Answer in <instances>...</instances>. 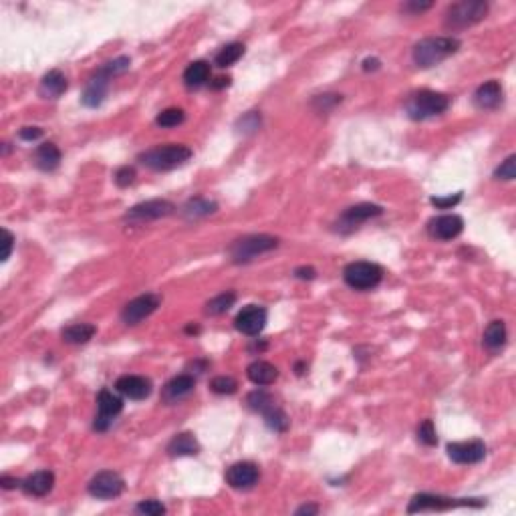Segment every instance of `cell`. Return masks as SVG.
<instances>
[{
	"instance_id": "cell-1",
	"label": "cell",
	"mask_w": 516,
	"mask_h": 516,
	"mask_svg": "<svg viewBox=\"0 0 516 516\" xmlns=\"http://www.w3.org/2000/svg\"><path fill=\"white\" fill-rule=\"evenodd\" d=\"M129 65H131L129 57H117V59H113V61L105 63L101 69H97V73L91 77L87 87H85L83 95H81V103L87 107L101 105V103L105 101L111 79L127 71Z\"/></svg>"
},
{
	"instance_id": "cell-2",
	"label": "cell",
	"mask_w": 516,
	"mask_h": 516,
	"mask_svg": "<svg viewBox=\"0 0 516 516\" xmlns=\"http://www.w3.org/2000/svg\"><path fill=\"white\" fill-rule=\"evenodd\" d=\"M460 40L456 36H427L413 47V61L418 67L429 69L440 65L448 57L458 53Z\"/></svg>"
},
{
	"instance_id": "cell-3",
	"label": "cell",
	"mask_w": 516,
	"mask_h": 516,
	"mask_svg": "<svg viewBox=\"0 0 516 516\" xmlns=\"http://www.w3.org/2000/svg\"><path fill=\"white\" fill-rule=\"evenodd\" d=\"M192 158V149L188 145L182 143H165V145H158L152 147L147 152L140 154L138 160L142 161L145 168L156 170V172H170L174 168H178L182 163Z\"/></svg>"
},
{
	"instance_id": "cell-4",
	"label": "cell",
	"mask_w": 516,
	"mask_h": 516,
	"mask_svg": "<svg viewBox=\"0 0 516 516\" xmlns=\"http://www.w3.org/2000/svg\"><path fill=\"white\" fill-rule=\"evenodd\" d=\"M450 107V97L444 93H438V91H418L413 93L408 103H406V111L411 119L415 121H424L429 117H438L448 111Z\"/></svg>"
},
{
	"instance_id": "cell-5",
	"label": "cell",
	"mask_w": 516,
	"mask_h": 516,
	"mask_svg": "<svg viewBox=\"0 0 516 516\" xmlns=\"http://www.w3.org/2000/svg\"><path fill=\"white\" fill-rule=\"evenodd\" d=\"M277 246H279V238H274L270 234H250L244 238H238L228 249V254H230L232 263L246 265V263H252L256 256L270 252Z\"/></svg>"
},
{
	"instance_id": "cell-6",
	"label": "cell",
	"mask_w": 516,
	"mask_h": 516,
	"mask_svg": "<svg viewBox=\"0 0 516 516\" xmlns=\"http://www.w3.org/2000/svg\"><path fill=\"white\" fill-rule=\"evenodd\" d=\"M486 15H488V2H482V0L456 2L445 13V27L454 29V31L456 29H466V27H472V24L480 22Z\"/></svg>"
},
{
	"instance_id": "cell-7",
	"label": "cell",
	"mask_w": 516,
	"mask_h": 516,
	"mask_svg": "<svg viewBox=\"0 0 516 516\" xmlns=\"http://www.w3.org/2000/svg\"><path fill=\"white\" fill-rule=\"evenodd\" d=\"M343 279L345 283L355 288V290H371L381 283L383 279V268L375 263H367V260H357L347 265L343 270Z\"/></svg>"
},
{
	"instance_id": "cell-8",
	"label": "cell",
	"mask_w": 516,
	"mask_h": 516,
	"mask_svg": "<svg viewBox=\"0 0 516 516\" xmlns=\"http://www.w3.org/2000/svg\"><path fill=\"white\" fill-rule=\"evenodd\" d=\"M486 502L478 499H445V496H436V494H415L411 499L408 513H426V510H448L456 506H484Z\"/></svg>"
},
{
	"instance_id": "cell-9",
	"label": "cell",
	"mask_w": 516,
	"mask_h": 516,
	"mask_svg": "<svg viewBox=\"0 0 516 516\" xmlns=\"http://www.w3.org/2000/svg\"><path fill=\"white\" fill-rule=\"evenodd\" d=\"M124 478L113 470H103V472L95 474L89 482V494L93 499L99 500L117 499L124 492Z\"/></svg>"
},
{
	"instance_id": "cell-10",
	"label": "cell",
	"mask_w": 516,
	"mask_h": 516,
	"mask_svg": "<svg viewBox=\"0 0 516 516\" xmlns=\"http://www.w3.org/2000/svg\"><path fill=\"white\" fill-rule=\"evenodd\" d=\"M174 210H176V206L170 200H147V202L133 206L129 212L125 214V220L142 224V222H149V220L165 218V216L174 214Z\"/></svg>"
},
{
	"instance_id": "cell-11",
	"label": "cell",
	"mask_w": 516,
	"mask_h": 516,
	"mask_svg": "<svg viewBox=\"0 0 516 516\" xmlns=\"http://www.w3.org/2000/svg\"><path fill=\"white\" fill-rule=\"evenodd\" d=\"M97 415H95V422H93V427L97 432H105L107 427L111 426L113 418L119 415L121 410H124V401L119 395H115L109 390H101L99 395H97Z\"/></svg>"
},
{
	"instance_id": "cell-12",
	"label": "cell",
	"mask_w": 516,
	"mask_h": 516,
	"mask_svg": "<svg viewBox=\"0 0 516 516\" xmlns=\"http://www.w3.org/2000/svg\"><path fill=\"white\" fill-rule=\"evenodd\" d=\"M160 307V297L154 295V293H147L142 297H135L133 301L125 304L124 311H121V320L125 325H140L143 319H147L156 309Z\"/></svg>"
},
{
	"instance_id": "cell-13",
	"label": "cell",
	"mask_w": 516,
	"mask_h": 516,
	"mask_svg": "<svg viewBox=\"0 0 516 516\" xmlns=\"http://www.w3.org/2000/svg\"><path fill=\"white\" fill-rule=\"evenodd\" d=\"M267 309L265 307H258V304H249V307H244L238 315H236V319H234V325H236V329L242 333V335H249V337H254V335H258L263 329H265V325H267Z\"/></svg>"
},
{
	"instance_id": "cell-14",
	"label": "cell",
	"mask_w": 516,
	"mask_h": 516,
	"mask_svg": "<svg viewBox=\"0 0 516 516\" xmlns=\"http://www.w3.org/2000/svg\"><path fill=\"white\" fill-rule=\"evenodd\" d=\"M448 458L456 464H478L486 458V444L480 440L448 444Z\"/></svg>"
},
{
	"instance_id": "cell-15",
	"label": "cell",
	"mask_w": 516,
	"mask_h": 516,
	"mask_svg": "<svg viewBox=\"0 0 516 516\" xmlns=\"http://www.w3.org/2000/svg\"><path fill=\"white\" fill-rule=\"evenodd\" d=\"M381 214H383V208L377 206V204H367V202H363V204L351 206V208H347L345 212L341 214V218H339L337 222L339 230L341 232L355 230L361 222H365V220H369V218H375V216H381Z\"/></svg>"
},
{
	"instance_id": "cell-16",
	"label": "cell",
	"mask_w": 516,
	"mask_h": 516,
	"mask_svg": "<svg viewBox=\"0 0 516 516\" xmlns=\"http://www.w3.org/2000/svg\"><path fill=\"white\" fill-rule=\"evenodd\" d=\"M464 230V220L458 214H444V216H438L434 220H429L427 224V232L432 238L436 240H454L458 238Z\"/></svg>"
},
{
	"instance_id": "cell-17",
	"label": "cell",
	"mask_w": 516,
	"mask_h": 516,
	"mask_svg": "<svg viewBox=\"0 0 516 516\" xmlns=\"http://www.w3.org/2000/svg\"><path fill=\"white\" fill-rule=\"evenodd\" d=\"M260 478V470L254 462H236L226 470V482L236 490H249Z\"/></svg>"
},
{
	"instance_id": "cell-18",
	"label": "cell",
	"mask_w": 516,
	"mask_h": 516,
	"mask_svg": "<svg viewBox=\"0 0 516 516\" xmlns=\"http://www.w3.org/2000/svg\"><path fill=\"white\" fill-rule=\"evenodd\" d=\"M115 390L129 399H145L152 393V381L143 375H121L115 381Z\"/></svg>"
},
{
	"instance_id": "cell-19",
	"label": "cell",
	"mask_w": 516,
	"mask_h": 516,
	"mask_svg": "<svg viewBox=\"0 0 516 516\" xmlns=\"http://www.w3.org/2000/svg\"><path fill=\"white\" fill-rule=\"evenodd\" d=\"M194 388H196L194 375L188 374L178 375V377H174V379H170V381L165 383L161 397H163V401H168V404H176L179 399L188 397L190 393L194 392Z\"/></svg>"
},
{
	"instance_id": "cell-20",
	"label": "cell",
	"mask_w": 516,
	"mask_h": 516,
	"mask_svg": "<svg viewBox=\"0 0 516 516\" xmlns=\"http://www.w3.org/2000/svg\"><path fill=\"white\" fill-rule=\"evenodd\" d=\"M54 486V474L49 470H38L31 474L27 480H22V490L31 496H47Z\"/></svg>"
},
{
	"instance_id": "cell-21",
	"label": "cell",
	"mask_w": 516,
	"mask_h": 516,
	"mask_svg": "<svg viewBox=\"0 0 516 516\" xmlns=\"http://www.w3.org/2000/svg\"><path fill=\"white\" fill-rule=\"evenodd\" d=\"M474 103L484 111L496 109L502 103V85L499 81H486L474 93Z\"/></svg>"
},
{
	"instance_id": "cell-22",
	"label": "cell",
	"mask_w": 516,
	"mask_h": 516,
	"mask_svg": "<svg viewBox=\"0 0 516 516\" xmlns=\"http://www.w3.org/2000/svg\"><path fill=\"white\" fill-rule=\"evenodd\" d=\"M67 85H69L67 83V77L59 71V69H53V71H49L43 77L38 93L45 99H57V97H61L67 91Z\"/></svg>"
},
{
	"instance_id": "cell-23",
	"label": "cell",
	"mask_w": 516,
	"mask_h": 516,
	"mask_svg": "<svg viewBox=\"0 0 516 516\" xmlns=\"http://www.w3.org/2000/svg\"><path fill=\"white\" fill-rule=\"evenodd\" d=\"M35 165L43 172H53L59 168L61 163V149L54 145V143L47 142L43 145H38L35 152Z\"/></svg>"
},
{
	"instance_id": "cell-24",
	"label": "cell",
	"mask_w": 516,
	"mask_h": 516,
	"mask_svg": "<svg viewBox=\"0 0 516 516\" xmlns=\"http://www.w3.org/2000/svg\"><path fill=\"white\" fill-rule=\"evenodd\" d=\"M246 375H249V379L254 385H270V383L277 381L279 369L268 361H254V363L249 365Z\"/></svg>"
},
{
	"instance_id": "cell-25",
	"label": "cell",
	"mask_w": 516,
	"mask_h": 516,
	"mask_svg": "<svg viewBox=\"0 0 516 516\" xmlns=\"http://www.w3.org/2000/svg\"><path fill=\"white\" fill-rule=\"evenodd\" d=\"M200 452V444L198 440L190 434V432H184L178 434L170 444H168V454L172 458H179V456H196Z\"/></svg>"
},
{
	"instance_id": "cell-26",
	"label": "cell",
	"mask_w": 516,
	"mask_h": 516,
	"mask_svg": "<svg viewBox=\"0 0 516 516\" xmlns=\"http://www.w3.org/2000/svg\"><path fill=\"white\" fill-rule=\"evenodd\" d=\"M218 210V204L214 200L208 198H192L184 204L182 208V216L188 218V220H198V218H204V216H210Z\"/></svg>"
},
{
	"instance_id": "cell-27",
	"label": "cell",
	"mask_w": 516,
	"mask_h": 516,
	"mask_svg": "<svg viewBox=\"0 0 516 516\" xmlns=\"http://www.w3.org/2000/svg\"><path fill=\"white\" fill-rule=\"evenodd\" d=\"M95 333H97L95 325H91V323H75V325H69L67 329H63L61 337H63L65 343L83 345V343H89Z\"/></svg>"
},
{
	"instance_id": "cell-28",
	"label": "cell",
	"mask_w": 516,
	"mask_h": 516,
	"mask_svg": "<svg viewBox=\"0 0 516 516\" xmlns=\"http://www.w3.org/2000/svg\"><path fill=\"white\" fill-rule=\"evenodd\" d=\"M484 345L490 351H500L506 345V325L504 320H492L484 331Z\"/></svg>"
},
{
	"instance_id": "cell-29",
	"label": "cell",
	"mask_w": 516,
	"mask_h": 516,
	"mask_svg": "<svg viewBox=\"0 0 516 516\" xmlns=\"http://www.w3.org/2000/svg\"><path fill=\"white\" fill-rule=\"evenodd\" d=\"M210 79V65L206 61H194L184 71V83L188 87H202Z\"/></svg>"
},
{
	"instance_id": "cell-30",
	"label": "cell",
	"mask_w": 516,
	"mask_h": 516,
	"mask_svg": "<svg viewBox=\"0 0 516 516\" xmlns=\"http://www.w3.org/2000/svg\"><path fill=\"white\" fill-rule=\"evenodd\" d=\"M242 54H244V45L242 43H230V45L220 49V53L216 54L214 61H216V65L220 69H226V67H232Z\"/></svg>"
},
{
	"instance_id": "cell-31",
	"label": "cell",
	"mask_w": 516,
	"mask_h": 516,
	"mask_svg": "<svg viewBox=\"0 0 516 516\" xmlns=\"http://www.w3.org/2000/svg\"><path fill=\"white\" fill-rule=\"evenodd\" d=\"M234 303H236V293L226 290V293H222V295L214 297V299H210V301L206 303V313H208V315H212V317L224 315V313H226V311H228Z\"/></svg>"
},
{
	"instance_id": "cell-32",
	"label": "cell",
	"mask_w": 516,
	"mask_h": 516,
	"mask_svg": "<svg viewBox=\"0 0 516 516\" xmlns=\"http://www.w3.org/2000/svg\"><path fill=\"white\" fill-rule=\"evenodd\" d=\"M184 119H186V113L179 107H168L156 117V124L160 127H178L184 124Z\"/></svg>"
},
{
	"instance_id": "cell-33",
	"label": "cell",
	"mask_w": 516,
	"mask_h": 516,
	"mask_svg": "<svg viewBox=\"0 0 516 516\" xmlns=\"http://www.w3.org/2000/svg\"><path fill=\"white\" fill-rule=\"evenodd\" d=\"M249 406L250 410L258 411V413H267L270 408H274V399H272L270 393L256 390V392H252L249 395Z\"/></svg>"
},
{
	"instance_id": "cell-34",
	"label": "cell",
	"mask_w": 516,
	"mask_h": 516,
	"mask_svg": "<svg viewBox=\"0 0 516 516\" xmlns=\"http://www.w3.org/2000/svg\"><path fill=\"white\" fill-rule=\"evenodd\" d=\"M265 415V422H267V426L270 429H274V432H286V427H288V418H286V413L281 408H270L267 413H263Z\"/></svg>"
},
{
	"instance_id": "cell-35",
	"label": "cell",
	"mask_w": 516,
	"mask_h": 516,
	"mask_svg": "<svg viewBox=\"0 0 516 516\" xmlns=\"http://www.w3.org/2000/svg\"><path fill=\"white\" fill-rule=\"evenodd\" d=\"M210 390L218 395H230L238 390V383L234 377H228V375H218L210 381Z\"/></svg>"
},
{
	"instance_id": "cell-36",
	"label": "cell",
	"mask_w": 516,
	"mask_h": 516,
	"mask_svg": "<svg viewBox=\"0 0 516 516\" xmlns=\"http://www.w3.org/2000/svg\"><path fill=\"white\" fill-rule=\"evenodd\" d=\"M236 129H238L240 133H254L256 129H260V113H256V111L244 113V115L238 119Z\"/></svg>"
},
{
	"instance_id": "cell-37",
	"label": "cell",
	"mask_w": 516,
	"mask_h": 516,
	"mask_svg": "<svg viewBox=\"0 0 516 516\" xmlns=\"http://www.w3.org/2000/svg\"><path fill=\"white\" fill-rule=\"evenodd\" d=\"M418 440L424 445H436L438 444V436H436V426L432 420H424L420 427H418Z\"/></svg>"
},
{
	"instance_id": "cell-38",
	"label": "cell",
	"mask_w": 516,
	"mask_h": 516,
	"mask_svg": "<svg viewBox=\"0 0 516 516\" xmlns=\"http://www.w3.org/2000/svg\"><path fill=\"white\" fill-rule=\"evenodd\" d=\"M494 178L506 179V182L516 178V156H508L506 160L500 163L499 168L494 170Z\"/></svg>"
},
{
	"instance_id": "cell-39",
	"label": "cell",
	"mask_w": 516,
	"mask_h": 516,
	"mask_svg": "<svg viewBox=\"0 0 516 516\" xmlns=\"http://www.w3.org/2000/svg\"><path fill=\"white\" fill-rule=\"evenodd\" d=\"M135 510H138L140 515L145 516H161L165 513V506L161 504L160 500H142V502L135 506Z\"/></svg>"
},
{
	"instance_id": "cell-40",
	"label": "cell",
	"mask_w": 516,
	"mask_h": 516,
	"mask_svg": "<svg viewBox=\"0 0 516 516\" xmlns=\"http://www.w3.org/2000/svg\"><path fill=\"white\" fill-rule=\"evenodd\" d=\"M138 178V174H135V170L133 168H129V165H124V168H119L117 172H115V184L119 186V188H127V186H131L133 182Z\"/></svg>"
},
{
	"instance_id": "cell-41",
	"label": "cell",
	"mask_w": 516,
	"mask_h": 516,
	"mask_svg": "<svg viewBox=\"0 0 516 516\" xmlns=\"http://www.w3.org/2000/svg\"><path fill=\"white\" fill-rule=\"evenodd\" d=\"M462 200V192H458V194H454V196H445V198H432L429 202L436 206V208H440V210H450V208H454L458 202Z\"/></svg>"
},
{
	"instance_id": "cell-42",
	"label": "cell",
	"mask_w": 516,
	"mask_h": 516,
	"mask_svg": "<svg viewBox=\"0 0 516 516\" xmlns=\"http://www.w3.org/2000/svg\"><path fill=\"white\" fill-rule=\"evenodd\" d=\"M337 103H341V95H319L313 105L317 107L319 111H329L331 107H335Z\"/></svg>"
},
{
	"instance_id": "cell-43",
	"label": "cell",
	"mask_w": 516,
	"mask_h": 516,
	"mask_svg": "<svg viewBox=\"0 0 516 516\" xmlns=\"http://www.w3.org/2000/svg\"><path fill=\"white\" fill-rule=\"evenodd\" d=\"M40 135H43V129L40 127H22L18 131V138L24 140V142H35Z\"/></svg>"
},
{
	"instance_id": "cell-44",
	"label": "cell",
	"mask_w": 516,
	"mask_h": 516,
	"mask_svg": "<svg viewBox=\"0 0 516 516\" xmlns=\"http://www.w3.org/2000/svg\"><path fill=\"white\" fill-rule=\"evenodd\" d=\"M2 236H4V252H2V260H8L10 254H13V246H15V236L13 232L2 228Z\"/></svg>"
},
{
	"instance_id": "cell-45",
	"label": "cell",
	"mask_w": 516,
	"mask_h": 516,
	"mask_svg": "<svg viewBox=\"0 0 516 516\" xmlns=\"http://www.w3.org/2000/svg\"><path fill=\"white\" fill-rule=\"evenodd\" d=\"M427 8H432V2H408V4H404L401 6V10H406V13H413V15H418V13H424Z\"/></svg>"
},
{
	"instance_id": "cell-46",
	"label": "cell",
	"mask_w": 516,
	"mask_h": 516,
	"mask_svg": "<svg viewBox=\"0 0 516 516\" xmlns=\"http://www.w3.org/2000/svg\"><path fill=\"white\" fill-rule=\"evenodd\" d=\"M295 277L297 279H303V281H313L317 277V270L313 267H299L295 270Z\"/></svg>"
},
{
	"instance_id": "cell-47",
	"label": "cell",
	"mask_w": 516,
	"mask_h": 516,
	"mask_svg": "<svg viewBox=\"0 0 516 516\" xmlns=\"http://www.w3.org/2000/svg\"><path fill=\"white\" fill-rule=\"evenodd\" d=\"M0 486H2L4 490H10V488L22 486V482H18L17 478H10V476H2V478H0Z\"/></svg>"
},
{
	"instance_id": "cell-48",
	"label": "cell",
	"mask_w": 516,
	"mask_h": 516,
	"mask_svg": "<svg viewBox=\"0 0 516 516\" xmlns=\"http://www.w3.org/2000/svg\"><path fill=\"white\" fill-rule=\"evenodd\" d=\"M319 513V506H315V504H304L301 508H297V513L295 515L301 516V515H317Z\"/></svg>"
},
{
	"instance_id": "cell-49",
	"label": "cell",
	"mask_w": 516,
	"mask_h": 516,
	"mask_svg": "<svg viewBox=\"0 0 516 516\" xmlns=\"http://www.w3.org/2000/svg\"><path fill=\"white\" fill-rule=\"evenodd\" d=\"M230 81H232L230 77H218L216 81L210 83V87H212V89H224V87H228V85H230Z\"/></svg>"
},
{
	"instance_id": "cell-50",
	"label": "cell",
	"mask_w": 516,
	"mask_h": 516,
	"mask_svg": "<svg viewBox=\"0 0 516 516\" xmlns=\"http://www.w3.org/2000/svg\"><path fill=\"white\" fill-rule=\"evenodd\" d=\"M363 69H365V71H375V69H379V61H377V59H365V61H363Z\"/></svg>"
},
{
	"instance_id": "cell-51",
	"label": "cell",
	"mask_w": 516,
	"mask_h": 516,
	"mask_svg": "<svg viewBox=\"0 0 516 516\" xmlns=\"http://www.w3.org/2000/svg\"><path fill=\"white\" fill-rule=\"evenodd\" d=\"M186 333H190V335L194 333V335H198V333H200V327H198V325H188V327H186Z\"/></svg>"
}]
</instances>
